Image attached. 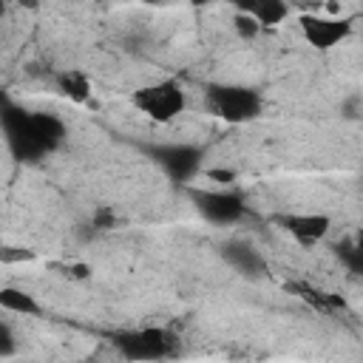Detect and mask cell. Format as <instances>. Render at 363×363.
Instances as JSON below:
<instances>
[{"instance_id": "277c9868", "label": "cell", "mask_w": 363, "mask_h": 363, "mask_svg": "<svg viewBox=\"0 0 363 363\" xmlns=\"http://www.w3.org/2000/svg\"><path fill=\"white\" fill-rule=\"evenodd\" d=\"M130 102L133 108L147 116L150 122H159V125H167L173 119H179L187 108V94L182 88L179 79H156V82H147V85H139L133 94H130Z\"/></svg>"}, {"instance_id": "ba28073f", "label": "cell", "mask_w": 363, "mask_h": 363, "mask_svg": "<svg viewBox=\"0 0 363 363\" xmlns=\"http://www.w3.org/2000/svg\"><path fill=\"white\" fill-rule=\"evenodd\" d=\"M275 224L289 238H295L298 244H306V247L323 241L332 230V218L326 213H281V216H275Z\"/></svg>"}, {"instance_id": "5bb4252c", "label": "cell", "mask_w": 363, "mask_h": 363, "mask_svg": "<svg viewBox=\"0 0 363 363\" xmlns=\"http://www.w3.org/2000/svg\"><path fill=\"white\" fill-rule=\"evenodd\" d=\"M17 352V340H14V329L9 320H0V357H11Z\"/></svg>"}, {"instance_id": "8992f818", "label": "cell", "mask_w": 363, "mask_h": 363, "mask_svg": "<svg viewBox=\"0 0 363 363\" xmlns=\"http://www.w3.org/2000/svg\"><path fill=\"white\" fill-rule=\"evenodd\" d=\"M190 201H193L196 213L213 227H233L250 216L244 196L230 187H216V190L196 187V190H190Z\"/></svg>"}, {"instance_id": "9a60e30c", "label": "cell", "mask_w": 363, "mask_h": 363, "mask_svg": "<svg viewBox=\"0 0 363 363\" xmlns=\"http://www.w3.org/2000/svg\"><path fill=\"white\" fill-rule=\"evenodd\" d=\"M235 28H238V34H241L244 40H252L258 31H264V28H261V26H258L252 17H247V14H238V11H235Z\"/></svg>"}, {"instance_id": "9c48e42d", "label": "cell", "mask_w": 363, "mask_h": 363, "mask_svg": "<svg viewBox=\"0 0 363 363\" xmlns=\"http://www.w3.org/2000/svg\"><path fill=\"white\" fill-rule=\"evenodd\" d=\"M221 258L227 261V267L250 281H258L267 275V258L264 252L252 244V241H244V238H230L221 244Z\"/></svg>"}, {"instance_id": "2e32d148", "label": "cell", "mask_w": 363, "mask_h": 363, "mask_svg": "<svg viewBox=\"0 0 363 363\" xmlns=\"http://www.w3.org/2000/svg\"><path fill=\"white\" fill-rule=\"evenodd\" d=\"M193 9H204V6H213V3H218V0H187Z\"/></svg>"}, {"instance_id": "5b68a950", "label": "cell", "mask_w": 363, "mask_h": 363, "mask_svg": "<svg viewBox=\"0 0 363 363\" xmlns=\"http://www.w3.org/2000/svg\"><path fill=\"white\" fill-rule=\"evenodd\" d=\"M142 150L173 184H187L204 170V150L193 142H153Z\"/></svg>"}, {"instance_id": "3957f363", "label": "cell", "mask_w": 363, "mask_h": 363, "mask_svg": "<svg viewBox=\"0 0 363 363\" xmlns=\"http://www.w3.org/2000/svg\"><path fill=\"white\" fill-rule=\"evenodd\" d=\"M113 349L125 360H164L173 357L179 349V337L167 326H136V329H122L113 332L111 337Z\"/></svg>"}, {"instance_id": "e0dca14e", "label": "cell", "mask_w": 363, "mask_h": 363, "mask_svg": "<svg viewBox=\"0 0 363 363\" xmlns=\"http://www.w3.org/2000/svg\"><path fill=\"white\" fill-rule=\"evenodd\" d=\"M142 3H147V6H164V3H170V0H142Z\"/></svg>"}, {"instance_id": "6da1fadb", "label": "cell", "mask_w": 363, "mask_h": 363, "mask_svg": "<svg viewBox=\"0 0 363 363\" xmlns=\"http://www.w3.org/2000/svg\"><path fill=\"white\" fill-rule=\"evenodd\" d=\"M0 122H3V136H6L9 153L26 164H34V162L57 153L68 136V128L57 113L23 108L11 99L3 102Z\"/></svg>"}, {"instance_id": "52a82bcc", "label": "cell", "mask_w": 363, "mask_h": 363, "mask_svg": "<svg viewBox=\"0 0 363 363\" xmlns=\"http://www.w3.org/2000/svg\"><path fill=\"white\" fill-rule=\"evenodd\" d=\"M298 28L309 48L326 54L354 34V20L352 17H326V14H301Z\"/></svg>"}, {"instance_id": "7c38bea8", "label": "cell", "mask_w": 363, "mask_h": 363, "mask_svg": "<svg viewBox=\"0 0 363 363\" xmlns=\"http://www.w3.org/2000/svg\"><path fill=\"white\" fill-rule=\"evenodd\" d=\"M0 309L3 312H11V315H23V318H31V315H40L43 312L40 301L31 292L17 289V286H6L0 292Z\"/></svg>"}, {"instance_id": "4fadbf2b", "label": "cell", "mask_w": 363, "mask_h": 363, "mask_svg": "<svg viewBox=\"0 0 363 363\" xmlns=\"http://www.w3.org/2000/svg\"><path fill=\"white\" fill-rule=\"evenodd\" d=\"M57 88H60L68 99H74V102H85V99L91 96V79H88L82 71H77V68L60 71V74H57Z\"/></svg>"}, {"instance_id": "8fae6325", "label": "cell", "mask_w": 363, "mask_h": 363, "mask_svg": "<svg viewBox=\"0 0 363 363\" xmlns=\"http://www.w3.org/2000/svg\"><path fill=\"white\" fill-rule=\"evenodd\" d=\"M332 255L337 258V264L354 275V278H363V227L354 230L352 235L340 238L332 244Z\"/></svg>"}, {"instance_id": "7a4b0ae2", "label": "cell", "mask_w": 363, "mask_h": 363, "mask_svg": "<svg viewBox=\"0 0 363 363\" xmlns=\"http://www.w3.org/2000/svg\"><path fill=\"white\" fill-rule=\"evenodd\" d=\"M204 102L207 111L227 125H250L264 113V94L241 82H210L204 88Z\"/></svg>"}, {"instance_id": "30bf717a", "label": "cell", "mask_w": 363, "mask_h": 363, "mask_svg": "<svg viewBox=\"0 0 363 363\" xmlns=\"http://www.w3.org/2000/svg\"><path fill=\"white\" fill-rule=\"evenodd\" d=\"M238 14L252 17L261 28H278L289 17L286 0H227Z\"/></svg>"}]
</instances>
